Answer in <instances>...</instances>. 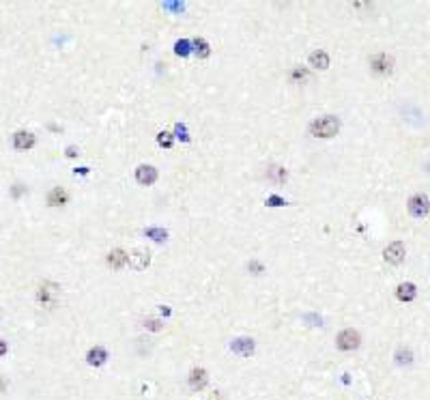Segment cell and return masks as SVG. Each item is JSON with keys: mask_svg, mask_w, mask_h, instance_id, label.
<instances>
[{"mask_svg": "<svg viewBox=\"0 0 430 400\" xmlns=\"http://www.w3.org/2000/svg\"><path fill=\"white\" fill-rule=\"evenodd\" d=\"M338 129H340V121L336 116H323V119H316L310 125V131L316 138H332V136L338 134Z\"/></svg>", "mask_w": 430, "mask_h": 400, "instance_id": "obj_1", "label": "cell"}, {"mask_svg": "<svg viewBox=\"0 0 430 400\" xmlns=\"http://www.w3.org/2000/svg\"><path fill=\"white\" fill-rule=\"evenodd\" d=\"M430 211V200L424 194H415L409 198V213L413 217H426Z\"/></svg>", "mask_w": 430, "mask_h": 400, "instance_id": "obj_2", "label": "cell"}, {"mask_svg": "<svg viewBox=\"0 0 430 400\" xmlns=\"http://www.w3.org/2000/svg\"><path fill=\"white\" fill-rule=\"evenodd\" d=\"M338 349H342V351H353V349H357L359 347V334L355 331V329H344L338 334Z\"/></svg>", "mask_w": 430, "mask_h": 400, "instance_id": "obj_3", "label": "cell"}, {"mask_svg": "<svg viewBox=\"0 0 430 400\" xmlns=\"http://www.w3.org/2000/svg\"><path fill=\"white\" fill-rule=\"evenodd\" d=\"M383 256H385V260L391 262V265H400V262L405 260V245H402L400 241L389 243L387 248L383 250Z\"/></svg>", "mask_w": 430, "mask_h": 400, "instance_id": "obj_4", "label": "cell"}, {"mask_svg": "<svg viewBox=\"0 0 430 400\" xmlns=\"http://www.w3.org/2000/svg\"><path fill=\"white\" fill-rule=\"evenodd\" d=\"M151 262V254L146 252V250H134L131 254H129V265L134 267V269H138V271H142V269H146V265Z\"/></svg>", "mask_w": 430, "mask_h": 400, "instance_id": "obj_5", "label": "cell"}, {"mask_svg": "<svg viewBox=\"0 0 430 400\" xmlns=\"http://www.w3.org/2000/svg\"><path fill=\"white\" fill-rule=\"evenodd\" d=\"M56 297H58V286L52 284V282H45V284L39 288V302L52 306L54 302H56Z\"/></svg>", "mask_w": 430, "mask_h": 400, "instance_id": "obj_6", "label": "cell"}, {"mask_svg": "<svg viewBox=\"0 0 430 400\" xmlns=\"http://www.w3.org/2000/svg\"><path fill=\"white\" fill-rule=\"evenodd\" d=\"M370 65H372V69L377 71V74H389L394 62H391V58L387 56V54H377V56H372Z\"/></svg>", "mask_w": 430, "mask_h": 400, "instance_id": "obj_7", "label": "cell"}, {"mask_svg": "<svg viewBox=\"0 0 430 400\" xmlns=\"http://www.w3.org/2000/svg\"><path fill=\"white\" fill-rule=\"evenodd\" d=\"M136 179H138V183H142V185H151L157 181V170L153 166H140L136 170Z\"/></svg>", "mask_w": 430, "mask_h": 400, "instance_id": "obj_8", "label": "cell"}, {"mask_svg": "<svg viewBox=\"0 0 430 400\" xmlns=\"http://www.w3.org/2000/svg\"><path fill=\"white\" fill-rule=\"evenodd\" d=\"M32 144H35V136H32L30 131H17V134L13 136V147H15V149L24 151V149H30Z\"/></svg>", "mask_w": 430, "mask_h": 400, "instance_id": "obj_9", "label": "cell"}, {"mask_svg": "<svg viewBox=\"0 0 430 400\" xmlns=\"http://www.w3.org/2000/svg\"><path fill=\"white\" fill-rule=\"evenodd\" d=\"M108 262H110V267H114V269H123L127 262H129V254H125L123 250H112L108 256Z\"/></svg>", "mask_w": 430, "mask_h": 400, "instance_id": "obj_10", "label": "cell"}, {"mask_svg": "<svg viewBox=\"0 0 430 400\" xmlns=\"http://www.w3.org/2000/svg\"><path fill=\"white\" fill-rule=\"evenodd\" d=\"M189 385L194 389L205 387L207 385V372L203 368H194V370H191V375H189Z\"/></svg>", "mask_w": 430, "mask_h": 400, "instance_id": "obj_11", "label": "cell"}, {"mask_svg": "<svg viewBox=\"0 0 430 400\" xmlns=\"http://www.w3.org/2000/svg\"><path fill=\"white\" fill-rule=\"evenodd\" d=\"M233 351L237 353V355H250V353L254 351V342L248 340V338H239V340L233 342Z\"/></svg>", "mask_w": 430, "mask_h": 400, "instance_id": "obj_12", "label": "cell"}, {"mask_svg": "<svg viewBox=\"0 0 430 400\" xmlns=\"http://www.w3.org/2000/svg\"><path fill=\"white\" fill-rule=\"evenodd\" d=\"M86 359H88L90 366H102V363L108 359V353H106L102 347H95V349H90V351H88Z\"/></svg>", "mask_w": 430, "mask_h": 400, "instance_id": "obj_13", "label": "cell"}, {"mask_svg": "<svg viewBox=\"0 0 430 400\" xmlns=\"http://www.w3.org/2000/svg\"><path fill=\"white\" fill-rule=\"evenodd\" d=\"M396 297L400 299V302H411V299L415 297V284H411V282L400 284L398 290H396Z\"/></svg>", "mask_w": 430, "mask_h": 400, "instance_id": "obj_14", "label": "cell"}, {"mask_svg": "<svg viewBox=\"0 0 430 400\" xmlns=\"http://www.w3.org/2000/svg\"><path fill=\"white\" fill-rule=\"evenodd\" d=\"M310 65L316 67V69H327L329 67V56L325 52H314V54H310Z\"/></svg>", "mask_w": 430, "mask_h": 400, "instance_id": "obj_15", "label": "cell"}, {"mask_svg": "<svg viewBox=\"0 0 430 400\" xmlns=\"http://www.w3.org/2000/svg\"><path fill=\"white\" fill-rule=\"evenodd\" d=\"M50 205L52 207H58V205H65V200H67V194L62 192L60 187H56V189H52V194H50Z\"/></svg>", "mask_w": 430, "mask_h": 400, "instance_id": "obj_16", "label": "cell"}, {"mask_svg": "<svg viewBox=\"0 0 430 400\" xmlns=\"http://www.w3.org/2000/svg\"><path fill=\"white\" fill-rule=\"evenodd\" d=\"M194 48H196V54H200V56H209V45H207V41L196 39L194 41Z\"/></svg>", "mask_w": 430, "mask_h": 400, "instance_id": "obj_17", "label": "cell"}, {"mask_svg": "<svg viewBox=\"0 0 430 400\" xmlns=\"http://www.w3.org/2000/svg\"><path fill=\"white\" fill-rule=\"evenodd\" d=\"M146 235H149V237H155V241H163V239H166V230H157V228L146 230Z\"/></svg>", "mask_w": 430, "mask_h": 400, "instance_id": "obj_18", "label": "cell"}, {"mask_svg": "<svg viewBox=\"0 0 430 400\" xmlns=\"http://www.w3.org/2000/svg\"><path fill=\"white\" fill-rule=\"evenodd\" d=\"M157 140H159L161 147H170V144H172V138H170V134H168V131L159 134V138H157Z\"/></svg>", "mask_w": 430, "mask_h": 400, "instance_id": "obj_19", "label": "cell"}, {"mask_svg": "<svg viewBox=\"0 0 430 400\" xmlns=\"http://www.w3.org/2000/svg\"><path fill=\"white\" fill-rule=\"evenodd\" d=\"M187 52H189V43H187V41H179V43H177V54L185 56Z\"/></svg>", "mask_w": 430, "mask_h": 400, "instance_id": "obj_20", "label": "cell"}, {"mask_svg": "<svg viewBox=\"0 0 430 400\" xmlns=\"http://www.w3.org/2000/svg\"><path fill=\"white\" fill-rule=\"evenodd\" d=\"M267 203H269L271 207H280V205H284V200H282V198H278V196H271V198L267 200Z\"/></svg>", "mask_w": 430, "mask_h": 400, "instance_id": "obj_21", "label": "cell"}, {"mask_svg": "<svg viewBox=\"0 0 430 400\" xmlns=\"http://www.w3.org/2000/svg\"><path fill=\"white\" fill-rule=\"evenodd\" d=\"M146 327H149V329H159V321H146Z\"/></svg>", "mask_w": 430, "mask_h": 400, "instance_id": "obj_22", "label": "cell"}, {"mask_svg": "<svg viewBox=\"0 0 430 400\" xmlns=\"http://www.w3.org/2000/svg\"><path fill=\"white\" fill-rule=\"evenodd\" d=\"M5 353H7V342L0 340V355H5Z\"/></svg>", "mask_w": 430, "mask_h": 400, "instance_id": "obj_23", "label": "cell"}]
</instances>
